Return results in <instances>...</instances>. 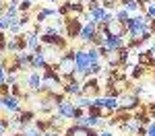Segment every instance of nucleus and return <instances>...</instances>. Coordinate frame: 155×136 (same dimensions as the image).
Segmentation results:
<instances>
[{"instance_id": "obj_1", "label": "nucleus", "mask_w": 155, "mask_h": 136, "mask_svg": "<svg viewBox=\"0 0 155 136\" xmlns=\"http://www.w3.org/2000/svg\"><path fill=\"white\" fill-rule=\"evenodd\" d=\"M126 23H122V21H118V19H112V21H107V23H104L99 29H101V33H106V37H122L124 35V27Z\"/></svg>"}, {"instance_id": "obj_2", "label": "nucleus", "mask_w": 155, "mask_h": 136, "mask_svg": "<svg viewBox=\"0 0 155 136\" xmlns=\"http://www.w3.org/2000/svg\"><path fill=\"white\" fill-rule=\"evenodd\" d=\"M104 58H106L112 66H118V64H122V62L128 58V54H126V49H106V48H101V52H99Z\"/></svg>"}, {"instance_id": "obj_3", "label": "nucleus", "mask_w": 155, "mask_h": 136, "mask_svg": "<svg viewBox=\"0 0 155 136\" xmlns=\"http://www.w3.org/2000/svg\"><path fill=\"white\" fill-rule=\"evenodd\" d=\"M58 68H60V72L62 74H66V76H71L74 70H77V62H74V54H66L62 60L58 62Z\"/></svg>"}, {"instance_id": "obj_4", "label": "nucleus", "mask_w": 155, "mask_h": 136, "mask_svg": "<svg viewBox=\"0 0 155 136\" xmlns=\"http://www.w3.org/2000/svg\"><path fill=\"white\" fill-rule=\"evenodd\" d=\"M58 111H60L62 118H77V115L83 113L81 109H77L72 103H64V101H60V103H58Z\"/></svg>"}, {"instance_id": "obj_5", "label": "nucleus", "mask_w": 155, "mask_h": 136, "mask_svg": "<svg viewBox=\"0 0 155 136\" xmlns=\"http://www.w3.org/2000/svg\"><path fill=\"white\" fill-rule=\"evenodd\" d=\"M66 136H97L91 128H87V126H83V124H77V126H72V128H68V132H66Z\"/></svg>"}, {"instance_id": "obj_6", "label": "nucleus", "mask_w": 155, "mask_h": 136, "mask_svg": "<svg viewBox=\"0 0 155 136\" xmlns=\"http://www.w3.org/2000/svg\"><path fill=\"white\" fill-rule=\"evenodd\" d=\"M137 105H139V97L137 95H120L118 107H122V109H132Z\"/></svg>"}, {"instance_id": "obj_7", "label": "nucleus", "mask_w": 155, "mask_h": 136, "mask_svg": "<svg viewBox=\"0 0 155 136\" xmlns=\"http://www.w3.org/2000/svg\"><path fill=\"white\" fill-rule=\"evenodd\" d=\"M64 27H66V35H68V37H77L79 33H81V29H83L81 23H79L77 19H72V17L66 19V25H64Z\"/></svg>"}, {"instance_id": "obj_8", "label": "nucleus", "mask_w": 155, "mask_h": 136, "mask_svg": "<svg viewBox=\"0 0 155 136\" xmlns=\"http://www.w3.org/2000/svg\"><path fill=\"white\" fill-rule=\"evenodd\" d=\"M74 62H77V70H81V72H85V70L91 66L87 52H77V54H74Z\"/></svg>"}, {"instance_id": "obj_9", "label": "nucleus", "mask_w": 155, "mask_h": 136, "mask_svg": "<svg viewBox=\"0 0 155 136\" xmlns=\"http://www.w3.org/2000/svg\"><path fill=\"white\" fill-rule=\"evenodd\" d=\"M95 31H97V29H95V23H87V25H83V29H81L79 37H81L83 41H93V37L97 35Z\"/></svg>"}, {"instance_id": "obj_10", "label": "nucleus", "mask_w": 155, "mask_h": 136, "mask_svg": "<svg viewBox=\"0 0 155 136\" xmlns=\"http://www.w3.org/2000/svg\"><path fill=\"white\" fill-rule=\"evenodd\" d=\"M97 91H99V87H97V81H95V78H89V81L81 87V93L91 95V97H93V95H97Z\"/></svg>"}, {"instance_id": "obj_11", "label": "nucleus", "mask_w": 155, "mask_h": 136, "mask_svg": "<svg viewBox=\"0 0 155 136\" xmlns=\"http://www.w3.org/2000/svg\"><path fill=\"white\" fill-rule=\"evenodd\" d=\"M91 17H93V21H99V23L112 21V17H110V12H107L106 8H95V11H91Z\"/></svg>"}, {"instance_id": "obj_12", "label": "nucleus", "mask_w": 155, "mask_h": 136, "mask_svg": "<svg viewBox=\"0 0 155 136\" xmlns=\"http://www.w3.org/2000/svg\"><path fill=\"white\" fill-rule=\"evenodd\" d=\"M44 41H46V43H52V46H56V48H62V46H64V39H62L60 35H56L54 31H48L46 37H44Z\"/></svg>"}, {"instance_id": "obj_13", "label": "nucleus", "mask_w": 155, "mask_h": 136, "mask_svg": "<svg viewBox=\"0 0 155 136\" xmlns=\"http://www.w3.org/2000/svg\"><path fill=\"white\" fill-rule=\"evenodd\" d=\"M99 107H104V109H116L118 107V99H114V97H106V99H99V101H95Z\"/></svg>"}, {"instance_id": "obj_14", "label": "nucleus", "mask_w": 155, "mask_h": 136, "mask_svg": "<svg viewBox=\"0 0 155 136\" xmlns=\"http://www.w3.org/2000/svg\"><path fill=\"white\" fill-rule=\"evenodd\" d=\"M122 43V37H106L104 39V48L106 49H118Z\"/></svg>"}, {"instance_id": "obj_15", "label": "nucleus", "mask_w": 155, "mask_h": 136, "mask_svg": "<svg viewBox=\"0 0 155 136\" xmlns=\"http://www.w3.org/2000/svg\"><path fill=\"white\" fill-rule=\"evenodd\" d=\"M81 124H83V126H87V128H93V126H97V124H99V118L91 115V113H87L85 118H81Z\"/></svg>"}, {"instance_id": "obj_16", "label": "nucleus", "mask_w": 155, "mask_h": 136, "mask_svg": "<svg viewBox=\"0 0 155 136\" xmlns=\"http://www.w3.org/2000/svg\"><path fill=\"white\" fill-rule=\"evenodd\" d=\"M2 105H4L6 109H11V111H15L17 107H19V103H17V99H15V97H4V99H2Z\"/></svg>"}, {"instance_id": "obj_17", "label": "nucleus", "mask_w": 155, "mask_h": 136, "mask_svg": "<svg viewBox=\"0 0 155 136\" xmlns=\"http://www.w3.org/2000/svg\"><path fill=\"white\" fill-rule=\"evenodd\" d=\"M29 85H31V89H39V87H41V76H39V74H31V76H29Z\"/></svg>"}, {"instance_id": "obj_18", "label": "nucleus", "mask_w": 155, "mask_h": 136, "mask_svg": "<svg viewBox=\"0 0 155 136\" xmlns=\"http://www.w3.org/2000/svg\"><path fill=\"white\" fill-rule=\"evenodd\" d=\"M66 91H68V93H81V87H79V83H77V81H68Z\"/></svg>"}, {"instance_id": "obj_19", "label": "nucleus", "mask_w": 155, "mask_h": 136, "mask_svg": "<svg viewBox=\"0 0 155 136\" xmlns=\"http://www.w3.org/2000/svg\"><path fill=\"white\" fill-rule=\"evenodd\" d=\"M118 21L128 23V11H126V8H120V11H118Z\"/></svg>"}, {"instance_id": "obj_20", "label": "nucleus", "mask_w": 155, "mask_h": 136, "mask_svg": "<svg viewBox=\"0 0 155 136\" xmlns=\"http://www.w3.org/2000/svg\"><path fill=\"white\" fill-rule=\"evenodd\" d=\"M31 118H33V113H31V111H25V113H21L19 122H21V124H27V122H31Z\"/></svg>"}, {"instance_id": "obj_21", "label": "nucleus", "mask_w": 155, "mask_h": 136, "mask_svg": "<svg viewBox=\"0 0 155 136\" xmlns=\"http://www.w3.org/2000/svg\"><path fill=\"white\" fill-rule=\"evenodd\" d=\"M27 43H29V48H33V49H37V37L31 33L29 35V39H27Z\"/></svg>"}, {"instance_id": "obj_22", "label": "nucleus", "mask_w": 155, "mask_h": 136, "mask_svg": "<svg viewBox=\"0 0 155 136\" xmlns=\"http://www.w3.org/2000/svg\"><path fill=\"white\" fill-rule=\"evenodd\" d=\"M147 17H149V19H155V4L153 2H151L149 8H147Z\"/></svg>"}, {"instance_id": "obj_23", "label": "nucleus", "mask_w": 155, "mask_h": 136, "mask_svg": "<svg viewBox=\"0 0 155 136\" xmlns=\"http://www.w3.org/2000/svg\"><path fill=\"white\" fill-rule=\"evenodd\" d=\"M6 27H11V19H0V29H6Z\"/></svg>"}, {"instance_id": "obj_24", "label": "nucleus", "mask_w": 155, "mask_h": 136, "mask_svg": "<svg viewBox=\"0 0 155 136\" xmlns=\"http://www.w3.org/2000/svg\"><path fill=\"white\" fill-rule=\"evenodd\" d=\"M137 8H139V6H137V2H134V0H130V2L126 4V11H137Z\"/></svg>"}, {"instance_id": "obj_25", "label": "nucleus", "mask_w": 155, "mask_h": 136, "mask_svg": "<svg viewBox=\"0 0 155 136\" xmlns=\"http://www.w3.org/2000/svg\"><path fill=\"white\" fill-rule=\"evenodd\" d=\"M4 81H6V76H4V68H2V66H0V85H2V83H4Z\"/></svg>"}, {"instance_id": "obj_26", "label": "nucleus", "mask_w": 155, "mask_h": 136, "mask_svg": "<svg viewBox=\"0 0 155 136\" xmlns=\"http://www.w3.org/2000/svg\"><path fill=\"white\" fill-rule=\"evenodd\" d=\"M149 111H151V113L155 115V103H151V105H149Z\"/></svg>"}, {"instance_id": "obj_27", "label": "nucleus", "mask_w": 155, "mask_h": 136, "mask_svg": "<svg viewBox=\"0 0 155 136\" xmlns=\"http://www.w3.org/2000/svg\"><path fill=\"white\" fill-rule=\"evenodd\" d=\"M44 136H58V134H56V132H46Z\"/></svg>"}, {"instance_id": "obj_28", "label": "nucleus", "mask_w": 155, "mask_h": 136, "mask_svg": "<svg viewBox=\"0 0 155 136\" xmlns=\"http://www.w3.org/2000/svg\"><path fill=\"white\" fill-rule=\"evenodd\" d=\"M97 136H112L110 132H101V134H97Z\"/></svg>"}, {"instance_id": "obj_29", "label": "nucleus", "mask_w": 155, "mask_h": 136, "mask_svg": "<svg viewBox=\"0 0 155 136\" xmlns=\"http://www.w3.org/2000/svg\"><path fill=\"white\" fill-rule=\"evenodd\" d=\"M2 126H4V124H2V122H0V136H2Z\"/></svg>"}, {"instance_id": "obj_30", "label": "nucleus", "mask_w": 155, "mask_h": 136, "mask_svg": "<svg viewBox=\"0 0 155 136\" xmlns=\"http://www.w3.org/2000/svg\"><path fill=\"white\" fill-rule=\"evenodd\" d=\"M2 99H4V97H0V105H2Z\"/></svg>"}, {"instance_id": "obj_31", "label": "nucleus", "mask_w": 155, "mask_h": 136, "mask_svg": "<svg viewBox=\"0 0 155 136\" xmlns=\"http://www.w3.org/2000/svg\"><path fill=\"white\" fill-rule=\"evenodd\" d=\"M153 29H155V21H153Z\"/></svg>"}, {"instance_id": "obj_32", "label": "nucleus", "mask_w": 155, "mask_h": 136, "mask_svg": "<svg viewBox=\"0 0 155 136\" xmlns=\"http://www.w3.org/2000/svg\"><path fill=\"white\" fill-rule=\"evenodd\" d=\"M23 2H29V0H23Z\"/></svg>"}]
</instances>
